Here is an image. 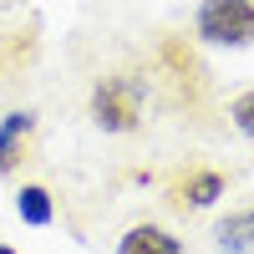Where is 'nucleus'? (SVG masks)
<instances>
[{
	"instance_id": "obj_3",
	"label": "nucleus",
	"mask_w": 254,
	"mask_h": 254,
	"mask_svg": "<svg viewBox=\"0 0 254 254\" xmlns=\"http://www.w3.org/2000/svg\"><path fill=\"white\" fill-rule=\"evenodd\" d=\"M229 178L219 173V168H183V173L168 183V203L173 208H214L224 198Z\"/></svg>"
},
{
	"instance_id": "obj_7",
	"label": "nucleus",
	"mask_w": 254,
	"mask_h": 254,
	"mask_svg": "<svg viewBox=\"0 0 254 254\" xmlns=\"http://www.w3.org/2000/svg\"><path fill=\"white\" fill-rule=\"evenodd\" d=\"M15 214L26 219L31 229H46L51 219H56V203H51V188H41V183H26L15 193Z\"/></svg>"
},
{
	"instance_id": "obj_2",
	"label": "nucleus",
	"mask_w": 254,
	"mask_h": 254,
	"mask_svg": "<svg viewBox=\"0 0 254 254\" xmlns=\"http://www.w3.org/2000/svg\"><path fill=\"white\" fill-rule=\"evenodd\" d=\"M92 122L102 132H132L142 122V81L137 76H107L92 92Z\"/></svg>"
},
{
	"instance_id": "obj_5",
	"label": "nucleus",
	"mask_w": 254,
	"mask_h": 254,
	"mask_svg": "<svg viewBox=\"0 0 254 254\" xmlns=\"http://www.w3.org/2000/svg\"><path fill=\"white\" fill-rule=\"evenodd\" d=\"M214 244H219V254H254V203L234 208L214 224Z\"/></svg>"
},
{
	"instance_id": "obj_1",
	"label": "nucleus",
	"mask_w": 254,
	"mask_h": 254,
	"mask_svg": "<svg viewBox=\"0 0 254 254\" xmlns=\"http://www.w3.org/2000/svg\"><path fill=\"white\" fill-rule=\"evenodd\" d=\"M193 31L208 46H249L254 41V0H203Z\"/></svg>"
},
{
	"instance_id": "obj_8",
	"label": "nucleus",
	"mask_w": 254,
	"mask_h": 254,
	"mask_svg": "<svg viewBox=\"0 0 254 254\" xmlns=\"http://www.w3.org/2000/svg\"><path fill=\"white\" fill-rule=\"evenodd\" d=\"M229 122H234L244 137H254V92H239L234 102H229Z\"/></svg>"
},
{
	"instance_id": "obj_9",
	"label": "nucleus",
	"mask_w": 254,
	"mask_h": 254,
	"mask_svg": "<svg viewBox=\"0 0 254 254\" xmlns=\"http://www.w3.org/2000/svg\"><path fill=\"white\" fill-rule=\"evenodd\" d=\"M0 254H15V249H10V244H0Z\"/></svg>"
},
{
	"instance_id": "obj_4",
	"label": "nucleus",
	"mask_w": 254,
	"mask_h": 254,
	"mask_svg": "<svg viewBox=\"0 0 254 254\" xmlns=\"http://www.w3.org/2000/svg\"><path fill=\"white\" fill-rule=\"evenodd\" d=\"M31 147H36V112H26V107L5 112L0 117V173H15L31 158Z\"/></svg>"
},
{
	"instance_id": "obj_6",
	"label": "nucleus",
	"mask_w": 254,
	"mask_h": 254,
	"mask_svg": "<svg viewBox=\"0 0 254 254\" xmlns=\"http://www.w3.org/2000/svg\"><path fill=\"white\" fill-rule=\"evenodd\" d=\"M117 254H183V244L158 224H132L127 234L117 239Z\"/></svg>"
}]
</instances>
